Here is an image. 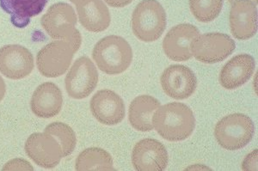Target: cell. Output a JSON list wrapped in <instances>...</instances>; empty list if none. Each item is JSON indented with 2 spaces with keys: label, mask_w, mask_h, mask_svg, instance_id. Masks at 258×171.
<instances>
[{
  "label": "cell",
  "mask_w": 258,
  "mask_h": 171,
  "mask_svg": "<svg viewBox=\"0 0 258 171\" xmlns=\"http://www.w3.org/2000/svg\"><path fill=\"white\" fill-rule=\"evenodd\" d=\"M153 125L163 139L168 141H182L193 133L196 118L193 111L186 104L170 103L156 110Z\"/></svg>",
  "instance_id": "6da1fadb"
},
{
  "label": "cell",
  "mask_w": 258,
  "mask_h": 171,
  "mask_svg": "<svg viewBox=\"0 0 258 171\" xmlns=\"http://www.w3.org/2000/svg\"><path fill=\"white\" fill-rule=\"evenodd\" d=\"M77 23L75 11L67 3L53 4L41 20V26L51 38L68 42L75 53L82 43V36L76 28Z\"/></svg>",
  "instance_id": "7a4b0ae2"
},
{
  "label": "cell",
  "mask_w": 258,
  "mask_h": 171,
  "mask_svg": "<svg viewBox=\"0 0 258 171\" xmlns=\"http://www.w3.org/2000/svg\"><path fill=\"white\" fill-rule=\"evenodd\" d=\"M92 58L97 67L104 73L117 75L124 72L131 65L132 47L123 37L106 36L95 45Z\"/></svg>",
  "instance_id": "3957f363"
},
{
  "label": "cell",
  "mask_w": 258,
  "mask_h": 171,
  "mask_svg": "<svg viewBox=\"0 0 258 171\" xmlns=\"http://www.w3.org/2000/svg\"><path fill=\"white\" fill-rule=\"evenodd\" d=\"M166 24V13L157 0H143L133 12V32L141 42H153L159 40Z\"/></svg>",
  "instance_id": "277c9868"
},
{
  "label": "cell",
  "mask_w": 258,
  "mask_h": 171,
  "mask_svg": "<svg viewBox=\"0 0 258 171\" xmlns=\"http://www.w3.org/2000/svg\"><path fill=\"white\" fill-rule=\"evenodd\" d=\"M255 125L247 115L235 113L225 116L214 128V136L219 145L228 150H240L251 141Z\"/></svg>",
  "instance_id": "5b68a950"
},
{
  "label": "cell",
  "mask_w": 258,
  "mask_h": 171,
  "mask_svg": "<svg viewBox=\"0 0 258 171\" xmlns=\"http://www.w3.org/2000/svg\"><path fill=\"white\" fill-rule=\"evenodd\" d=\"M236 44L228 35L222 33H208L200 35L191 42L192 56L200 62L215 64L231 55Z\"/></svg>",
  "instance_id": "8992f818"
},
{
  "label": "cell",
  "mask_w": 258,
  "mask_h": 171,
  "mask_svg": "<svg viewBox=\"0 0 258 171\" xmlns=\"http://www.w3.org/2000/svg\"><path fill=\"white\" fill-rule=\"evenodd\" d=\"M75 51L68 42L56 40L42 47L36 55L39 72L46 77L62 76L68 71Z\"/></svg>",
  "instance_id": "52a82bcc"
},
{
  "label": "cell",
  "mask_w": 258,
  "mask_h": 171,
  "mask_svg": "<svg viewBox=\"0 0 258 171\" xmlns=\"http://www.w3.org/2000/svg\"><path fill=\"white\" fill-rule=\"evenodd\" d=\"M98 83V71L88 57H80L74 63L64 78V86L70 98L81 100L94 92Z\"/></svg>",
  "instance_id": "ba28073f"
},
{
  "label": "cell",
  "mask_w": 258,
  "mask_h": 171,
  "mask_svg": "<svg viewBox=\"0 0 258 171\" xmlns=\"http://www.w3.org/2000/svg\"><path fill=\"white\" fill-rule=\"evenodd\" d=\"M24 149L27 156L41 168H54L63 157L58 141L45 132L31 134L25 142Z\"/></svg>",
  "instance_id": "9c48e42d"
},
{
  "label": "cell",
  "mask_w": 258,
  "mask_h": 171,
  "mask_svg": "<svg viewBox=\"0 0 258 171\" xmlns=\"http://www.w3.org/2000/svg\"><path fill=\"white\" fill-rule=\"evenodd\" d=\"M35 67L30 51L21 45H6L0 48V72L10 79L28 77Z\"/></svg>",
  "instance_id": "30bf717a"
},
{
  "label": "cell",
  "mask_w": 258,
  "mask_h": 171,
  "mask_svg": "<svg viewBox=\"0 0 258 171\" xmlns=\"http://www.w3.org/2000/svg\"><path fill=\"white\" fill-rule=\"evenodd\" d=\"M162 89L168 97L184 100L191 97L197 87L196 74L188 66L172 65L166 68L160 77Z\"/></svg>",
  "instance_id": "8fae6325"
},
{
  "label": "cell",
  "mask_w": 258,
  "mask_h": 171,
  "mask_svg": "<svg viewBox=\"0 0 258 171\" xmlns=\"http://www.w3.org/2000/svg\"><path fill=\"white\" fill-rule=\"evenodd\" d=\"M168 162L167 150L157 139H142L133 150L132 163L135 170L163 171L167 167Z\"/></svg>",
  "instance_id": "7c38bea8"
},
{
  "label": "cell",
  "mask_w": 258,
  "mask_h": 171,
  "mask_svg": "<svg viewBox=\"0 0 258 171\" xmlns=\"http://www.w3.org/2000/svg\"><path fill=\"white\" fill-rule=\"evenodd\" d=\"M90 107L97 121L106 126L119 124L125 117L122 98L108 89L98 91L91 98Z\"/></svg>",
  "instance_id": "4fadbf2b"
},
{
  "label": "cell",
  "mask_w": 258,
  "mask_h": 171,
  "mask_svg": "<svg viewBox=\"0 0 258 171\" xmlns=\"http://www.w3.org/2000/svg\"><path fill=\"white\" fill-rule=\"evenodd\" d=\"M230 29L232 36L241 41L252 38L257 32V9L251 0H235L232 4Z\"/></svg>",
  "instance_id": "5bb4252c"
},
{
  "label": "cell",
  "mask_w": 258,
  "mask_h": 171,
  "mask_svg": "<svg viewBox=\"0 0 258 171\" xmlns=\"http://www.w3.org/2000/svg\"><path fill=\"white\" fill-rule=\"evenodd\" d=\"M200 36V31L192 24H181L173 27L163 41V49L169 59L182 62L191 59L190 44Z\"/></svg>",
  "instance_id": "9a60e30c"
},
{
  "label": "cell",
  "mask_w": 258,
  "mask_h": 171,
  "mask_svg": "<svg viewBox=\"0 0 258 171\" xmlns=\"http://www.w3.org/2000/svg\"><path fill=\"white\" fill-rule=\"evenodd\" d=\"M63 105L60 89L53 82H45L35 89L33 93L30 108L39 118H53L58 115Z\"/></svg>",
  "instance_id": "2e32d148"
},
{
  "label": "cell",
  "mask_w": 258,
  "mask_h": 171,
  "mask_svg": "<svg viewBox=\"0 0 258 171\" xmlns=\"http://www.w3.org/2000/svg\"><path fill=\"white\" fill-rule=\"evenodd\" d=\"M255 68V59L247 53L238 54L224 65L220 74L223 88L232 91L243 86L251 77Z\"/></svg>",
  "instance_id": "e0dca14e"
},
{
  "label": "cell",
  "mask_w": 258,
  "mask_h": 171,
  "mask_svg": "<svg viewBox=\"0 0 258 171\" xmlns=\"http://www.w3.org/2000/svg\"><path fill=\"white\" fill-rule=\"evenodd\" d=\"M80 24L91 32H103L109 28L111 17L103 0H76Z\"/></svg>",
  "instance_id": "ac0fdd59"
},
{
  "label": "cell",
  "mask_w": 258,
  "mask_h": 171,
  "mask_svg": "<svg viewBox=\"0 0 258 171\" xmlns=\"http://www.w3.org/2000/svg\"><path fill=\"white\" fill-rule=\"evenodd\" d=\"M48 0H0V7L9 14L12 24L18 29H24L31 18L40 15Z\"/></svg>",
  "instance_id": "d6986e66"
},
{
  "label": "cell",
  "mask_w": 258,
  "mask_h": 171,
  "mask_svg": "<svg viewBox=\"0 0 258 171\" xmlns=\"http://www.w3.org/2000/svg\"><path fill=\"white\" fill-rule=\"evenodd\" d=\"M160 107V102L149 95H141L129 106L128 120L135 129L150 132L153 129V116Z\"/></svg>",
  "instance_id": "ffe728a7"
},
{
  "label": "cell",
  "mask_w": 258,
  "mask_h": 171,
  "mask_svg": "<svg viewBox=\"0 0 258 171\" xmlns=\"http://www.w3.org/2000/svg\"><path fill=\"white\" fill-rule=\"evenodd\" d=\"M78 171L114 170L111 155L102 148L85 149L78 156L75 162Z\"/></svg>",
  "instance_id": "44dd1931"
},
{
  "label": "cell",
  "mask_w": 258,
  "mask_h": 171,
  "mask_svg": "<svg viewBox=\"0 0 258 171\" xmlns=\"http://www.w3.org/2000/svg\"><path fill=\"white\" fill-rule=\"evenodd\" d=\"M44 132L51 134L58 141L61 147L63 157L70 156L74 152L77 145L76 134L68 124L56 121L47 126Z\"/></svg>",
  "instance_id": "7402d4cb"
},
{
  "label": "cell",
  "mask_w": 258,
  "mask_h": 171,
  "mask_svg": "<svg viewBox=\"0 0 258 171\" xmlns=\"http://www.w3.org/2000/svg\"><path fill=\"white\" fill-rule=\"evenodd\" d=\"M224 0H189V8L194 17L202 23H210L219 17Z\"/></svg>",
  "instance_id": "603a6c76"
},
{
  "label": "cell",
  "mask_w": 258,
  "mask_h": 171,
  "mask_svg": "<svg viewBox=\"0 0 258 171\" xmlns=\"http://www.w3.org/2000/svg\"><path fill=\"white\" fill-rule=\"evenodd\" d=\"M3 170H34L33 166L30 162L22 158L12 159L6 163L4 166Z\"/></svg>",
  "instance_id": "cb8c5ba5"
},
{
  "label": "cell",
  "mask_w": 258,
  "mask_h": 171,
  "mask_svg": "<svg viewBox=\"0 0 258 171\" xmlns=\"http://www.w3.org/2000/svg\"><path fill=\"white\" fill-rule=\"evenodd\" d=\"M257 160V150H253L243 160L242 169L245 171L258 170Z\"/></svg>",
  "instance_id": "d4e9b609"
},
{
  "label": "cell",
  "mask_w": 258,
  "mask_h": 171,
  "mask_svg": "<svg viewBox=\"0 0 258 171\" xmlns=\"http://www.w3.org/2000/svg\"><path fill=\"white\" fill-rule=\"evenodd\" d=\"M107 5L114 8H123L125 6H128L133 0H103Z\"/></svg>",
  "instance_id": "484cf974"
},
{
  "label": "cell",
  "mask_w": 258,
  "mask_h": 171,
  "mask_svg": "<svg viewBox=\"0 0 258 171\" xmlns=\"http://www.w3.org/2000/svg\"><path fill=\"white\" fill-rule=\"evenodd\" d=\"M6 93V84L3 77L0 76V102L3 100Z\"/></svg>",
  "instance_id": "4316f807"
},
{
  "label": "cell",
  "mask_w": 258,
  "mask_h": 171,
  "mask_svg": "<svg viewBox=\"0 0 258 171\" xmlns=\"http://www.w3.org/2000/svg\"><path fill=\"white\" fill-rule=\"evenodd\" d=\"M186 169L187 170H191V169H193V170H207V169L208 170H211V168L207 167V166L203 165V164H195V165L188 167Z\"/></svg>",
  "instance_id": "83f0119b"
},
{
  "label": "cell",
  "mask_w": 258,
  "mask_h": 171,
  "mask_svg": "<svg viewBox=\"0 0 258 171\" xmlns=\"http://www.w3.org/2000/svg\"><path fill=\"white\" fill-rule=\"evenodd\" d=\"M235 0H228V2L230 4H232L233 2H234ZM252 2H254V3L255 4V5H257V0H251Z\"/></svg>",
  "instance_id": "f1b7e54d"
},
{
  "label": "cell",
  "mask_w": 258,
  "mask_h": 171,
  "mask_svg": "<svg viewBox=\"0 0 258 171\" xmlns=\"http://www.w3.org/2000/svg\"><path fill=\"white\" fill-rule=\"evenodd\" d=\"M71 2H72V3H75V1H76V0H70Z\"/></svg>",
  "instance_id": "f546056e"
}]
</instances>
